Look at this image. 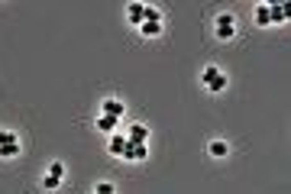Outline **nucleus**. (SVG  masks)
<instances>
[{
    "label": "nucleus",
    "instance_id": "7",
    "mask_svg": "<svg viewBox=\"0 0 291 194\" xmlns=\"http://www.w3.org/2000/svg\"><path fill=\"white\" fill-rule=\"evenodd\" d=\"M127 16H130V26H142L146 23V4H130L127 7Z\"/></svg>",
    "mask_w": 291,
    "mask_h": 194
},
{
    "label": "nucleus",
    "instance_id": "4",
    "mask_svg": "<svg viewBox=\"0 0 291 194\" xmlns=\"http://www.w3.org/2000/svg\"><path fill=\"white\" fill-rule=\"evenodd\" d=\"M123 159H127V162H146V159H149V146H146V142H127Z\"/></svg>",
    "mask_w": 291,
    "mask_h": 194
},
{
    "label": "nucleus",
    "instance_id": "10",
    "mask_svg": "<svg viewBox=\"0 0 291 194\" xmlns=\"http://www.w3.org/2000/svg\"><path fill=\"white\" fill-rule=\"evenodd\" d=\"M23 152V142L13 139V142H0V159H16Z\"/></svg>",
    "mask_w": 291,
    "mask_h": 194
},
{
    "label": "nucleus",
    "instance_id": "2",
    "mask_svg": "<svg viewBox=\"0 0 291 194\" xmlns=\"http://www.w3.org/2000/svg\"><path fill=\"white\" fill-rule=\"evenodd\" d=\"M100 114H103V117H113V120H123V117H127V104L117 100V97H103Z\"/></svg>",
    "mask_w": 291,
    "mask_h": 194
},
{
    "label": "nucleus",
    "instance_id": "3",
    "mask_svg": "<svg viewBox=\"0 0 291 194\" xmlns=\"http://www.w3.org/2000/svg\"><path fill=\"white\" fill-rule=\"evenodd\" d=\"M127 142H130L127 133H120V130L110 133V136H107V152H110L113 159H123V152H127Z\"/></svg>",
    "mask_w": 291,
    "mask_h": 194
},
{
    "label": "nucleus",
    "instance_id": "17",
    "mask_svg": "<svg viewBox=\"0 0 291 194\" xmlns=\"http://www.w3.org/2000/svg\"><path fill=\"white\" fill-rule=\"evenodd\" d=\"M58 185H61V181H58V178H52V175L43 178V188H46V191H58Z\"/></svg>",
    "mask_w": 291,
    "mask_h": 194
},
{
    "label": "nucleus",
    "instance_id": "6",
    "mask_svg": "<svg viewBox=\"0 0 291 194\" xmlns=\"http://www.w3.org/2000/svg\"><path fill=\"white\" fill-rule=\"evenodd\" d=\"M120 123H123V120H113V117H97L94 120V126H97V133H103V136H110V133H117L120 130Z\"/></svg>",
    "mask_w": 291,
    "mask_h": 194
},
{
    "label": "nucleus",
    "instance_id": "16",
    "mask_svg": "<svg viewBox=\"0 0 291 194\" xmlns=\"http://www.w3.org/2000/svg\"><path fill=\"white\" fill-rule=\"evenodd\" d=\"M94 194H117V188L110 181H100V185H94Z\"/></svg>",
    "mask_w": 291,
    "mask_h": 194
},
{
    "label": "nucleus",
    "instance_id": "12",
    "mask_svg": "<svg viewBox=\"0 0 291 194\" xmlns=\"http://www.w3.org/2000/svg\"><path fill=\"white\" fill-rule=\"evenodd\" d=\"M253 19H256V26H272V23H268V4H259Z\"/></svg>",
    "mask_w": 291,
    "mask_h": 194
},
{
    "label": "nucleus",
    "instance_id": "11",
    "mask_svg": "<svg viewBox=\"0 0 291 194\" xmlns=\"http://www.w3.org/2000/svg\"><path fill=\"white\" fill-rule=\"evenodd\" d=\"M220 75H223V71H220V68H217V65H207V68L201 71V84L207 88V84H211V81H217V78H220Z\"/></svg>",
    "mask_w": 291,
    "mask_h": 194
},
{
    "label": "nucleus",
    "instance_id": "14",
    "mask_svg": "<svg viewBox=\"0 0 291 194\" xmlns=\"http://www.w3.org/2000/svg\"><path fill=\"white\" fill-rule=\"evenodd\" d=\"M46 175H52V178L61 181V175H65V162H49V171H46Z\"/></svg>",
    "mask_w": 291,
    "mask_h": 194
},
{
    "label": "nucleus",
    "instance_id": "15",
    "mask_svg": "<svg viewBox=\"0 0 291 194\" xmlns=\"http://www.w3.org/2000/svg\"><path fill=\"white\" fill-rule=\"evenodd\" d=\"M146 23H162V10L159 7H146Z\"/></svg>",
    "mask_w": 291,
    "mask_h": 194
},
{
    "label": "nucleus",
    "instance_id": "8",
    "mask_svg": "<svg viewBox=\"0 0 291 194\" xmlns=\"http://www.w3.org/2000/svg\"><path fill=\"white\" fill-rule=\"evenodd\" d=\"M207 152H211L214 159H226L230 156V142L226 139H214V142H207Z\"/></svg>",
    "mask_w": 291,
    "mask_h": 194
},
{
    "label": "nucleus",
    "instance_id": "1",
    "mask_svg": "<svg viewBox=\"0 0 291 194\" xmlns=\"http://www.w3.org/2000/svg\"><path fill=\"white\" fill-rule=\"evenodd\" d=\"M214 36L220 39V42H230V39L236 36V16L233 13H217V19H214Z\"/></svg>",
    "mask_w": 291,
    "mask_h": 194
},
{
    "label": "nucleus",
    "instance_id": "5",
    "mask_svg": "<svg viewBox=\"0 0 291 194\" xmlns=\"http://www.w3.org/2000/svg\"><path fill=\"white\" fill-rule=\"evenodd\" d=\"M291 7L288 4H268V23H288Z\"/></svg>",
    "mask_w": 291,
    "mask_h": 194
},
{
    "label": "nucleus",
    "instance_id": "13",
    "mask_svg": "<svg viewBox=\"0 0 291 194\" xmlns=\"http://www.w3.org/2000/svg\"><path fill=\"white\" fill-rule=\"evenodd\" d=\"M139 33H142L146 39H155V36L162 33V23H142V26H139Z\"/></svg>",
    "mask_w": 291,
    "mask_h": 194
},
{
    "label": "nucleus",
    "instance_id": "9",
    "mask_svg": "<svg viewBox=\"0 0 291 194\" xmlns=\"http://www.w3.org/2000/svg\"><path fill=\"white\" fill-rule=\"evenodd\" d=\"M127 139L130 142H146V139H149V126H146V123H130Z\"/></svg>",
    "mask_w": 291,
    "mask_h": 194
}]
</instances>
